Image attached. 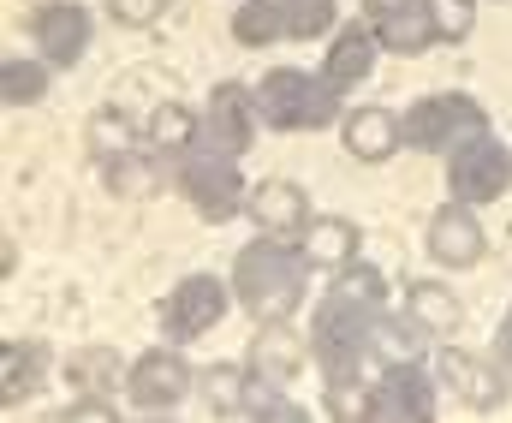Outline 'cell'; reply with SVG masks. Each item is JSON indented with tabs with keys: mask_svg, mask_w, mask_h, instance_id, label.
Masks as SVG:
<instances>
[{
	"mask_svg": "<svg viewBox=\"0 0 512 423\" xmlns=\"http://www.w3.org/2000/svg\"><path fill=\"white\" fill-rule=\"evenodd\" d=\"M304 281H310V257L286 233H262L233 257V298L256 322H286L304 304Z\"/></svg>",
	"mask_w": 512,
	"mask_h": 423,
	"instance_id": "1",
	"label": "cell"
},
{
	"mask_svg": "<svg viewBox=\"0 0 512 423\" xmlns=\"http://www.w3.org/2000/svg\"><path fill=\"white\" fill-rule=\"evenodd\" d=\"M251 102H256V120L274 126V132H316V126H328L340 114V90L328 78H310V72H292V66L268 72L251 90Z\"/></svg>",
	"mask_w": 512,
	"mask_h": 423,
	"instance_id": "2",
	"label": "cell"
},
{
	"mask_svg": "<svg viewBox=\"0 0 512 423\" xmlns=\"http://www.w3.org/2000/svg\"><path fill=\"white\" fill-rule=\"evenodd\" d=\"M334 0H251L233 6V42L268 48V42H316L334 30Z\"/></svg>",
	"mask_w": 512,
	"mask_h": 423,
	"instance_id": "3",
	"label": "cell"
},
{
	"mask_svg": "<svg viewBox=\"0 0 512 423\" xmlns=\"http://www.w3.org/2000/svg\"><path fill=\"white\" fill-rule=\"evenodd\" d=\"M179 185H185V197L197 203L203 221H233L245 209L239 155H227V149H215V143H203V138L179 155Z\"/></svg>",
	"mask_w": 512,
	"mask_h": 423,
	"instance_id": "4",
	"label": "cell"
},
{
	"mask_svg": "<svg viewBox=\"0 0 512 423\" xmlns=\"http://www.w3.org/2000/svg\"><path fill=\"white\" fill-rule=\"evenodd\" d=\"M399 132H405L411 149H459L477 132H489V114L471 96H423V102H411V114L399 120Z\"/></svg>",
	"mask_w": 512,
	"mask_h": 423,
	"instance_id": "5",
	"label": "cell"
},
{
	"mask_svg": "<svg viewBox=\"0 0 512 423\" xmlns=\"http://www.w3.org/2000/svg\"><path fill=\"white\" fill-rule=\"evenodd\" d=\"M447 185L459 203H495L512 191V149L495 143L489 132H477L471 143L453 149V167H447Z\"/></svg>",
	"mask_w": 512,
	"mask_h": 423,
	"instance_id": "6",
	"label": "cell"
},
{
	"mask_svg": "<svg viewBox=\"0 0 512 423\" xmlns=\"http://www.w3.org/2000/svg\"><path fill=\"white\" fill-rule=\"evenodd\" d=\"M227 304H233L227 281H215V275H185V281L161 298L155 316H161V334H167V340H197V334H209V328L227 316Z\"/></svg>",
	"mask_w": 512,
	"mask_h": 423,
	"instance_id": "7",
	"label": "cell"
},
{
	"mask_svg": "<svg viewBox=\"0 0 512 423\" xmlns=\"http://www.w3.org/2000/svg\"><path fill=\"white\" fill-rule=\"evenodd\" d=\"M126 394H131V406H137V412H173L185 394H197V370H191L179 352L155 346V352H143V358L131 364Z\"/></svg>",
	"mask_w": 512,
	"mask_h": 423,
	"instance_id": "8",
	"label": "cell"
},
{
	"mask_svg": "<svg viewBox=\"0 0 512 423\" xmlns=\"http://www.w3.org/2000/svg\"><path fill=\"white\" fill-rule=\"evenodd\" d=\"M364 418L376 423H429L435 418V388L417 364H387L382 382H370L364 394Z\"/></svg>",
	"mask_w": 512,
	"mask_h": 423,
	"instance_id": "9",
	"label": "cell"
},
{
	"mask_svg": "<svg viewBox=\"0 0 512 423\" xmlns=\"http://www.w3.org/2000/svg\"><path fill=\"white\" fill-rule=\"evenodd\" d=\"M435 370H441V388H453L471 412H501V406H507V376H501L489 358H477V352H465V346H447Z\"/></svg>",
	"mask_w": 512,
	"mask_h": 423,
	"instance_id": "10",
	"label": "cell"
},
{
	"mask_svg": "<svg viewBox=\"0 0 512 423\" xmlns=\"http://www.w3.org/2000/svg\"><path fill=\"white\" fill-rule=\"evenodd\" d=\"M30 30H36V48L48 66H78V54L90 48V12L78 0H48L30 18Z\"/></svg>",
	"mask_w": 512,
	"mask_h": 423,
	"instance_id": "11",
	"label": "cell"
},
{
	"mask_svg": "<svg viewBox=\"0 0 512 423\" xmlns=\"http://www.w3.org/2000/svg\"><path fill=\"white\" fill-rule=\"evenodd\" d=\"M251 120H256L251 90L215 84V96H209V108H203V120H197V138L215 143V149H227V155H245V149H251Z\"/></svg>",
	"mask_w": 512,
	"mask_h": 423,
	"instance_id": "12",
	"label": "cell"
},
{
	"mask_svg": "<svg viewBox=\"0 0 512 423\" xmlns=\"http://www.w3.org/2000/svg\"><path fill=\"white\" fill-rule=\"evenodd\" d=\"M483 221L471 215V203H447V209H435V221H429V257L441 263V269H471L477 257H483Z\"/></svg>",
	"mask_w": 512,
	"mask_h": 423,
	"instance_id": "13",
	"label": "cell"
},
{
	"mask_svg": "<svg viewBox=\"0 0 512 423\" xmlns=\"http://www.w3.org/2000/svg\"><path fill=\"white\" fill-rule=\"evenodd\" d=\"M245 209H251V221L262 233H304L310 227V197H304V185H292V179H262L251 197H245Z\"/></svg>",
	"mask_w": 512,
	"mask_h": 423,
	"instance_id": "14",
	"label": "cell"
},
{
	"mask_svg": "<svg viewBox=\"0 0 512 423\" xmlns=\"http://www.w3.org/2000/svg\"><path fill=\"white\" fill-rule=\"evenodd\" d=\"M376 30H364V24H346V30H334V48H328V60H322V78L334 84V90H352V84H364L370 78V66H376Z\"/></svg>",
	"mask_w": 512,
	"mask_h": 423,
	"instance_id": "15",
	"label": "cell"
},
{
	"mask_svg": "<svg viewBox=\"0 0 512 423\" xmlns=\"http://www.w3.org/2000/svg\"><path fill=\"white\" fill-rule=\"evenodd\" d=\"M48 376V346L42 340H6L0 346V400L6 406H24Z\"/></svg>",
	"mask_w": 512,
	"mask_h": 423,
	"instance_id": "16",
	"label": "cell"
},
{
	"mask_svg": "<svg viewBox=\"0 0 512 423\" xmlns=\"http://www.w3.org/2000/svg\"><path fill=\"white\" fill-rule=\"evenodd\" d=\"M340 138H346V149H352L358 161H387V155L405 143V132H399V120H393L387 108H358V114H346Z\"/></svg>",
	"mask_w": 512,
	"mask_h": 423,
	"instance_id": "17",
	"label": "cell"
},
{
	"mask_svg": "<svg viewBox=\"0 0 512 423\" xmlns=\"http://www.w3.org/2000/svg\"><path fill=\"white\" fill-rule=\"evenodd\" d=\"M251 376H268V382H286L292 388V376L304 370V346L286 334V322H262V334H256L251 346V364H245Z\"/></svg>",
	"mask_w": 512,
	"mask_h": 423,
	"instance_id": "18",
	"label": "cell"
},
{
	"mask_svg": "<svg viewBox=\"0 0 512 423\" xmlns=\"http://www.w3.org/2000/svg\"><path fill=\"white\" fill-rule=\"evenodd\" d=\"M298 245H304L310 269H346V263H352V251H358V227H352V221H340V215H328V221H310Z\"/></svg>",
	"mask_w": 512,
	"mask_h": 423,
	"instance_id": "19",
	"label": "cell"
},
{
	"mask_svg": "<svg viewBox=\"0 0 512 423\" xmlns=\"http://www.w3.org/2000/svg\"><path fill=\"white\" fill-rule=\"evenodd\" d=\"M376 42H382L387 54H423V48L435 42L429 0H417V6H405V12H393V18H376Z\"/></svg>",
	"mask_w": 512,
	"mask_h": 423,
	"instance_id": "20",
	"label": "cell"
},
{
	"mask_svg": "<svg viewBox=\"0 0 512 423\" xmlns=\"http://www.w3.org/2000/svg\"><path fill=\"white\" fill-rule=\"evenodd\" d=\"M423 340H429V328L417 322V316H387L376 322V334H370V352L382 358V364H417L423 358Z\"/></svg>",
	"mask_w": 512,
	"mask_h": 423,
	"instance_id": "21",
	"label": "cell"
},
{
	"mask_svg": "<svg viewBox=\"0 0 512 423\" xmlns=\"http://www.w3.org/2000/svg\"><path fill=\"white\" fill-rule=\"evenodd\" d=\"M245 418H262V423H304V406L286 394V382H268V376H251L245 370V400H239Z\"/></svg>",
	"mask_w": 512,
	"mask_h": 423,
	"instance_id": "22",
	"label": "cell"
},
{
	"mask_svg": "<svg viewBox=\"0 0 512 423\" xmlns=\"http://www.w3.org/2000/svg\"><path fill=\"white\" fill-rule=\"evenodd\" d=\"M143 143H149L155 155H185V149L197 143V120H191L179 102H161V108L149 114V126H143Z\"/></svg>",
	"mask_w": 512,
	"mask_h": 423,
	"instance_id": "23",
	"label": "cell"
},
{
	"mask_svg": "<svg viewBox=\"0 0 512 423\" xmlns=\"http://www.w3.org/2000/svg\"><path fill=\"white\" fill-rule=\"evenodd\" d=\"M405 304H411V316H417L429 334H453V328H459V316H465V310H459V298H453V286H441V281H417Z\"/></svg>",
	"mask_w": 512,
	"mask_h": 423,
	"instance_id": "24",
	"label": "cell"
},
{
	"mask_svg": "<svg viewBox=\"0 0 512 423\" xmlns=\"http://www.w3.org/2000/svg\"><path fill=\"white\" fill-rule=\"evenodd\" d=\"M0 96H6V108H30V102H42L48 96V60H6L0 66Z\"/></svg>",
	"mask_w": 512,
	"mask_h": 423,
	"instance_id": "25",
	"label": "cell"
},
{
	"mask_svg": "<svg viewBox=\"0 0 512 423\" xmlns=\"http://www.w3.org/2000/svg\"><path fill=\"white\" fill-rule=\"evenodd\" d=\"M197 394H203V406H209L215 418H227V412H239V400H245V370L209 364V370H197Z\"/></svg>",
	"mask_w": 512,
	"mask_h": 423,
	"instance_id": "26",
	"label": "cell"
},
{
	"mask_svg": "<svg viewBox=\"0 0 512 423\" xmlns=\"http://www.w3.org/2000/svg\"><path fill=\"white\" fill-rule=\"evenodd\" d=\"M429 18H435V42H465L477 6L471 0H429Z\"/></svg>",
	"mask_w": 512,
	"mask_h": 423,
	"instance_id": "27",
	"label": "cell"
},
{
	"mask_svg": "<svg viewBox=\"0 0 512 423\" xmlns=\"http://www.w3.org/2000/svg\"><path fill=\"white\" fill-rule=\"evenodd\" d=\"M173 0H108V12L120 18V24H131V30H143V24H155L161 12H167Z\"/></svg>",
	"mask_w": 512,
	"mask_h": 423,
	"instance_id": "28",
	"label": "cell"
},
{
	"mask_svg": "<svg viewBox=\"0 0 512 423\" xmlns=\"http://www.w3.org/2000/svg\"><path fill=\"white\" fill-rule=\"evenodd\" d=\"M60 418H66V423H114L120 412H114V406H108L102 394H84V400H72V406H66Z\"/></svg>",
	"mask_w": 512,
	"mask_h": 423,
	"instance_id": "29",
	"label": "cell"
},
{
	"mask_svg": "<svg viewBox=\"0 0 512 423\" xmlns=\"http://www.w3.org/2000/svg\"><path fill=\"white\" fill-rule=\"evenodd\" d=\"M405 6H417V0H364L370 18H393V12H405Z\"/></svg>",
	"mask_w": 512,
	"mask_h": 423,
	"instance_id": "30",
	"label": "cell"
},
{
	"mask_svg": "<svg viewBox=\"0 0 512 423\" xmlns=\"http://www.w3.org/2000/svg\"><path fill=\"white\" fill-rule=\"evenodd\" d=\"M501 358H507V364H512V310H507V316H501Z\"/></svg>",
	"mask_w": 512,
	"mask_h": 423,
	"instance_id": "31",
	"label": "cell"
}]
</instances>
